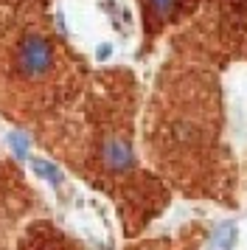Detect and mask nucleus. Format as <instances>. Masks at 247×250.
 I'll list each match as a JSON object with an SVG mask.
<instances>
[{
  "label": "nucleus",
  "mask_w": 247,
  "mask_h": 250,
  "mask_svg": "<svg viewBox=\"0 0 247 250\" xmlns=\"http://www.w3.org/2000/svg\"><path fill=\"white\" fill-rule=\"evenodd\" d=\"M14 68L25 82H42L56 68V48L42 34H25L14 54Z\"/></svg>",
  "instance_id": "1"
},
{
  "label": "nucleus",
  "mask_w": 247,
  "mask_h": 250,
  "mask_svg": "<svg viewBox=\"0 0 247 250\" xmlns=\"http://www.w3.org/2000/svg\"><path fill=\"white\" fill-rule=\"evenodd\" d=\"M144 6V20H146V34H157L166 23L177 17L183 0H141Z\"/></svg>",
  "instance_id": "2"
},
{
  "label": "nucleus",
  "mask_w": 247,
  "mask_h": 250,
  "mask_svg": "<svg viewBox=\"0 0 247 250\" xmlns=\"http://www.w3.org/2000/svg\"><path fill=\"white\" fill-rule=\"evenodd\" d=\"M197 242H200V228H188L177 236L146 239V242H141L129 250H197Z\"/></svg>",
  "instance_id": "3"
},
{
  "label": "nucleus",
  "mask_w": 247,
  "mask_h": 250,
  "mask_svg": "<svg viewBox=\"0 0 247 250\" xmlns=\"http://www.w3.org/2000/svg\"><path fill=\"white\" fill-rule=\"evenodd\" d=\"M233 245H236V225L233 222H222L211 239V250H233Z\"/></svg>",
  "instance_id": "4"
},
{
  "label": "nucleus",
  "mask_w": 247,
  "mask_h": 250,
  "mask_svg": "<svg viewBox=\"0 0 247 250\" xmlns=\"http://www.w3.org/2000/svg\"><path fill=\"white\" fill-rule=\"evenodd\" d=\"M31 169L40 174V177H45L48 183H59L62 180V171L56 169L54 163H48V160H31Z\"/></svg>",
  "instance_id": "5"
},
{
  "label": "nucleus",
  "mask_w": 247,
  "mask_h": 250,
  "mask_svg": "<svg viewBox=\"0 0 247 250\" xmlns=\"http://www.w3.org/2000/svg\"><path fill=\"white\" fill-rule=\"evenodd\" d=\"M11 144H14V149H17L20 155H25V138L22 135H11Z\"/></svg>",
  "instance_id": "6"
}]
</instances>
